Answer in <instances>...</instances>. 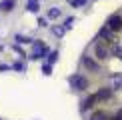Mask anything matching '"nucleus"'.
I'll return each mask as SVG.
<instances>
[{"mask_svg": "<svg viewBox=\"0 0 122 120\" xmlns=\"http://www.w3.org/2000/svg\"><path fill=\"white\" fill-rule=\"evenodd\" d=\"M94 54L98 60H108L110 58V46H108V40H98L94 46Z\"/></svg>", "mask_w": 122, "mask_h": 120, "instance_id": "nucleus-1", "label": "nucleus"}, {"mask_svg": "<svg viewBox=\"0 0 122 120\" xmlns=\"http://www.w3.org/2000/svg\"><path fill=\"white\" fill-rule=\"evenodd\" d=\"M108 30H112V32H120V30H122V16H118V14L110 16L108 18Z\"/></svg>", "mask_w": 122, "mask_h": 120, "instance_id": "nucleus-2", "label": "nucleus"}, {"mask_svg": "<svg viewBox=\"0 0 122 120\" xmlns=\"http://www.w3.org/2000/svg\"><path fill=\"white\" fill-rule=\"evenodd\" d=\"M94 98H96V102H106V100H110L112 98V88H100L98 92L94 94Z\"/></svg>", "mask_w": 122, "mask_h": 120, "instance_id": "nucleus-3", "label": "nucleus"}, {"mask_svg": "<svg viewBox=\"0 0 122 120\" xmlns=\"http://www.w3.org/2000/svg\"><path fill=\"white\" fill-rule=\"evenodd\" d=\"M82 64H84V68L92 70V72H98V70H100V64L96 62V60H92V58H88V56H84V60H82Z\"/></svg>", "mask_w": 122, "mask_h": 120, "instance_id": "nucleus-4", "label": "nucleus"}, {"mask_svg": "<svg viewBox=\"0 0 122 120\" xmlns=\"http://www.w3.org/2000/svg\"><path fill=\"white\" fill-rule=\"evenodd\" d=\"M90 120H112L108 116V112H104V110H94L92 114H90Z\"/></svg>", "mask_w": 122, "mask_h": 120, "instance_id": "nucleus-5", "label": "nucleus"}, {"mask_svg": "<svg viewBox=\"0 0 122 120\" xmlns=\"http://www.w3.org/2000/svg\"><path fill=\"white\" fill-rule=\"evenodd\" d=\"M14 6H16V0H2V2H0V10H2V12H10Z\"/></svg>", "mask_w": 122, "mask_h": 120, "instance_id": "nucleus-6", "label": "nucleus"}, {"mask_svg": "<svg viewBox=\"0 0 122 120\" xmlns=\"http://www.w3.org/2000/svg\"><path fill=\"white\" fill-rule=\"evenodd\" d=\"M94 104H96V98H94V94H92V96H88V98H86L84 102H82V110H88V108H92Z\"/></svg>", "mask_w": 122, "mask_h": 120, "instance_id": "nucleus-7", "label": "nucleus"}, {"mask_svg": "<svg viewBox=\"0 0 122 120\" xmlns=\"http://www.w3.org/2000/svg\"><path fill=\"white\" fill-rule=\"evenodd\" d=\"M74 84H76V86H78V90H84L86 86H88V82H86V78H82V76L74 78Z\"/></svg>", "mask_w": 122, "mask_h": 120, "instance_id": "nucleus-8", "label": "nucleus"}, {"mask_svg": "<svg viewBox=\"0 0 122 120\" xmlns=\"http://www.w3.org/2000/svg\"><path fill=\"white\" fill-rule=\"evenodd\" d=\"M120 86H122V76L116 74V76H112V88H120Z\"/></svg>", "mask_w": 122, "mask_h": 120, "instance_id": "nucleus-9", "label": "nucleus"}, {"mask_svg": "<svg viewBox=\"0 0 122 120\" xmlns=\"http://www.w3.org/2000/svg\"><path fill=\"white\" fill-rule=\"evenodd\" d=\"M114 120H122V112H118V116H116Z\"/></svg>", "mask_w": 122, "mask_h": 120, "instance_id": "nucleus-10", "label": "nucleus"}, {"mask_svg": "<svg viewBox=\"0 0 122 120\" xmlns=\"http://www.w3.org/2000/svg\"><path fill=\"white\" fill-rule=\"evenodd\" d=\"M120 112H122V110H120Z\"/></svg>", "mask_w": 122, "mask_h": 120, "instance_id": "nucleus-11", "label": "nucleus"}]
</instances>
